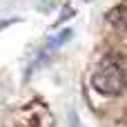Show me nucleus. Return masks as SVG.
<instances>
[{"label": "nucleus", "instance_id": "f257e3e1", "mask_svg": "<svg viewBox=\"0 0 127 127\" xmlns=\"http://www.w3.org/2000/svg\"><path fill=\"white\" fill-rule=\"evenodd\" d=\"M92 87L103 96H121L127 89V71L118 58H103L92 71Z\"/></svg>", "mask_w": 127, "mask_h": 127}, {"label": "nucleus", "instance_id": "f03ea898", "mask_svg": "<svg viewBox=\"0 0 127 127\" xmlns=\"http://www.w3.org/2000/svg\"><path fill=\"white\" fill-rule=\"evenodd\" d=\"M109 20H112V22H116V25H123V27L127 29V4H125V7L114 9V11L109 13Z\"/></svg>", "mask_w": 127, "mask_h": 127}]
</instances>
